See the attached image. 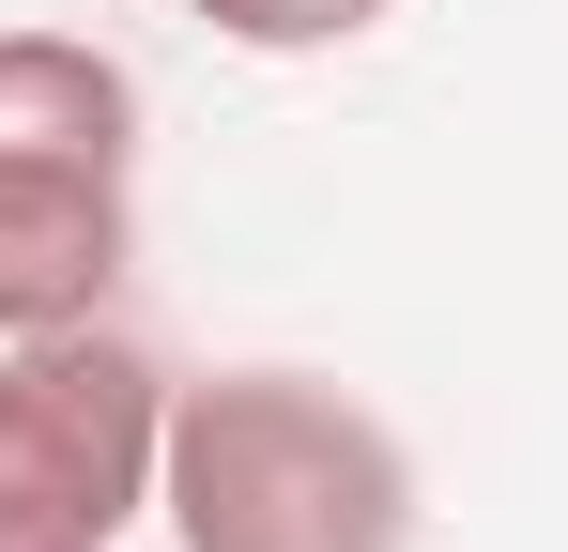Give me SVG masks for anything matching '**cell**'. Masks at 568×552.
<instances>
[{
	"instance_id": "6da1fadb",
	"label": "cell",
	"mask_w": 568,
	"mask_h": 552,
	"mask_svg": "<svg viewBox=\"0 0 568 552\" xmlns=\"http://www.w3.org/2000/svg\"><path fill=\"white\" fill-rule=\"evenodd\" d=\"M154 522L170 552H415V446L323 368H215L170 384Z\"/></svg>"
},
{
	"instance_id": "7a4b0ae2",
	"label": "cell",
	"mask_w": 568,
	"mask_h": 552,
	"mask_svg": "<svg viewBox=\"0 0 568 552\" xmlns=\"http://www.w3.org/2000/svg\"><path fill=\"white\" fill-rule=\"evenodd\" d=\"M154 446L170 368L139 338H0V552H108L123 522H154Z\"/></svg>"
},
{
	"instance_id": "3957f363",
	"label": "cell",
	"mask_w": 568,
	"mask_h": 552,
	"mask_svg": "<svg viewBox=\"0 0 568 552\" xmlns=\"http://www.w3.org/2000/svg\"><path fill=\"white\" fill-rule=\"evenodd\" d=\"M139 262V170L123 154H0V338L108 323Z\"/></svg>"
},
{
	"instance_id": "277c9868",
	"label": "cell",
	"mask_w": 568,
	"mask_h": 552,
	"mask_svg": "<svg viewBox=\"0 0 568 552\" xmlns=\"http://www.w3.org/2000/svg\"><path fill=\"white\" fill-rule=\"evenodd\" d=\"M0 154H123L139 170V78L78 31H0Z\"/></svg>"
},
{
	"instance_id": "5b68a950",
	"label": "cell",
	"mask_w": 568,
	"mask_h": 552,
	"mask_svg": "<svg viewBox=\"0 0 568 552\" xmlns=\"http://www.w3.org/2000/svg\"><path fill=\"white\" fill-rule=\"evenodd\" d=\"M200 31H231V47H262V62H323V47H354L384 31L399 0H185Z\"/></svg>"
}]
</instances>
